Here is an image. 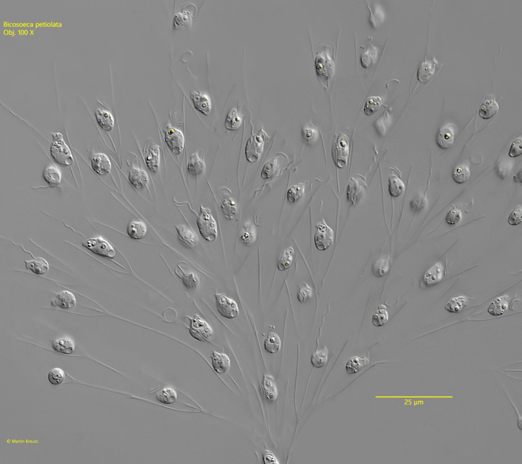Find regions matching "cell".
<instances>
[{
	"mask_svg": "<svg viewBox=\"0 0 522 464\" xmlns=\"http://www.w3.org/2000/svg\"><path fill=\"white\" fill-rule=\"evenodd\" d=\"M91 168L98 175L109 174L112 169L111 162L108 157L104 153H98L91 159Z\"/></svg>",
	"mask_w": 522,
	"mask_h": 464,
	"instance_id": "7c38bea8",
	"label": "cell"
},
{
	"mask_svg": "<svg viewBox=\"0 0 522 464\" xmlns=\"http://www.w3.org/2000/svg\"><path fill=\"white\" fill-rule=\"evenodd\" d=\"M32 261H25V267L27 270H30L36 275H43L49 270V264L46 260L42 257L35 258Z\"/></svg>",
	"mask_w": 522,
	"mask_h": 464,
	"instance_id": "ffe728a7",
	"label": "cell"
},
{
	"mask_svg": "<svg viewBox=\"0 0 522 464\" xmlns=\"http://www.w3.org/2000/svg\"><path fill=\"white\" fill-rule=\"evenodd\" d=\"M389 321V314L385 305L379 306L378 310L372 315V322L377 327L384 326Z\"/></svg>",
	"mask_w": 522,
	"mask_h": 464,
	"instance_id": "d590c367",
	"label": "cell"
},
{
	"mask_svg": "<svg viewBox=\"0 0 522 464\" xmlns=\"http://www.w3.org/2000/svg\"><path fill=\"white\" fill-rule=\"evenodd\" d=\"M461 219V212L456 208H451L446 217V221L451 225L458 223Z\"/></svg>",
	"mask_w": 522,
	"mask_h": 464,
	"instance_id": "7dc6e473",
	"label": "cell"
},
{
	"mask_svg": "<svg viewBox=\"0 0 522 464\" xmlns=\"http://www.w3.org/2000/svg\"><path fill=\"white\" fill-rule=\"evenodd\" d=\"M471 172L467 166H462L457 168L453 173V178L458 184H463L470 179Z\"/></svg>",
	"mask_w": 522,
	"mask_h": 464,
	"instance_id": "ee69618b",
	"label": "cell"
},
{
	"mask_svg": "<svg viewBox=\"0 0 522 464\" xmlns=\"http://www.w3.org/2000/svg\"><path fill=\"white\" fill-rule=\"evenodd\" d=\"M279 168L278 158H273L264 165L261 172V177L263 179L273 178L276 175Z\"/></svg>",
	"mask_w": 522,
	"mask_h": 464,
	"instance_id": "ab89813d",
	"label": "cell"
},
{
	"mask_svg": "<svg viewBox=\"0 0 522 464\" xmlns=\"http://www.w3.org/2000/svg\"><path fill=\"white\" fill-rule=\"evenodd\" d=\"M522 221V208L521 206H516L510 214L508 218L509 224L512 226H517Z\"/></svg>",
	"mask_w": 522,
	"mask_h": 464,
	"instance_id": "c3c4849f",
	"label": "cell"
},
{
	"mask_svg": "<svg viewBox=\"0 0 522 464\" xmlns=\"http://www.w3.org/2000/svg\"><path fill=\"white\" fill-rule=\"evenodd\" d=\"M443 274V266L438 263L427 270L423 276V280L427 286L433 285L442 280Z\"/></svg>",
	"mask_w": 522,
	"mask_h": 464,
	"instance_id": "484cf974",
	"label": "cell"
},
{
	"mask_svg": "<svg viewBox=\"0 0 522 464\" xmlns=\"http://www.w3.org/2000/svg\"><path fill=\"white\" fill-rule=\"evenodd\" d=\"M221 209L223 215L227 219L231 220L235 216L237 212V206L235 201L232 198L225 199L221 204Z\"/></svg>",
	"mask_w": 522,
	"mask_h": 464,
	"instance_id": "b9f144b4",
	"label": "cell"
},
{
	"mask_svg": "<svg viewBox=\"0 0 522 464\" xmlns=\"http://www.w3.org/2000/svg\"><path fill=\"white\" fill-rule=\"evenodd\" d=\"M242 122V116L239 109L232 108L228 113L225 126L230 131H237L241 126Z\"/></svg>",
	"mask_w": 522,
	"mask_h": 464,
	"instance_id": "83f0119b",
	"label": "cell"
},
{
	"mask_svg": "<svg viewBox=\"0 0 522 464\" xmlns=\"http://www.w3.org/2000/svg\"><path fill=\"white\" fill-rule=\"evenodd\" d=\"M469 304L468 297L459 296L451 299L446 304L445 308L451 313H457L460 312L464 307H467Z\"/></svg>",
	"mask_w": 522,
	"mask_h": 464,
	"instance_id": "f546056e",
	"label": "cell"
},
{
	"mask_svg": "<svg viewBox=\"0 0 522 464\" xmlns=\"http://www.w3.org/2000/svg\"><path fill=\"white\" fill-rule=\"evenodd\" d=\"M390 269V258L383 257L377 261L372 267V272L377 277H381L386 275Z\"/></svg>",
	"mask_w": 522,
	"mask_h": 464,
	"instance_id": "e575fe53",
	"label": "cell"
},
{
	"mask_svg": "<svg viewBox=\"0 0 522 464\" xmlns=\"http://www.w3.org/2000/svg\"><path fill=\"white\" fill-rule=\"evenodd\" d=\"M50 383L53 385H60L65 378L64 371L60 368L56 367L50 371L48 376Z\"/></svg>",
	"mask_w": 522,
	"mask_h": 464,
	"instance_id": "f6af8a7d",
	"label": "cell"
},
{
	"mask_svg": "<svg viewBox=\"0 0 522 464\" xmlns=\"http://www.w3.org/2000/svg\"><path fill=\"white\" fill-rule=\"evenodd\" d=\"M77 300L75 296L71 292L64 290L56 295L51 301L53 306L59 307L63 309H71L75 307Z\"/></svg>",
	"mask_w": 522,
	"mask_h": 464,
	"instance_id": "5bb4252c",
	"label": "cell"
},
{
	"mask_svg": "<svg viewBox=\"0 0 522 464\" xmlns=\"http://www.w3.org/2000/svg\"><path fill=\"white\" fill-rule=\"evenodd\" d=\"M189 319L191 321L190 332L191 336L198 341L210 342L213 331L209 324L197 314L195 315L194 318H189Z\"/></svg>",
	"mask_w": 522,
	"mask_h": 464,
	"instance_id": "277c9868",
	"label": "cell"
},
{
	"mask_svg": "<svg viewBox=\"0 0 522 464\" xmlns=\"http://www.w3.org/2000/svg\"><path fill=\"white\" fill-rule=\"evenodd\" d=\"M316 133L314 130L309 128H306L303 131V135L304 138L308 141L310 142L314 140L316 136Z\"/></svg>",
	"mask_w": 522,
	"mask_h": 464,
	"instance_id": "db71d44e",
	"label": "cell"
},
{
	"mask_svg": "<svg viewBox=\"0 0 522 464\" xmlns=\"http://www.w3.org/2000/svg\"><path fill=\"white\" fill-rule=\"evenodd\" d=\"M312 296V288L306 283L303 282L299 286L297 292V300L301 303H305L309 301Z\"/></svg>",
	"mask_w": 522,
	"mask_h": 464,
	"instance_id": "bcb514c9",
	"label": "cell"
},
{
	"mask_svg": "<svg viewBox=\"0 0 522 464\" xmlns=\"http://www.w3.org/2000/svg\"><path fill=\"white\" fill-rule=\"evenodd\" d=\"M370 362L368 357L354 356L347 362L345 368L348 374L355 375L362 371Z\"/></svg>",
	"mask_w": 522,
	"mask_h": 464,
	"instance_id": "603a6c76",
	"label": "cell"
},
{
	"mask_svg": "<svg viewBox=\"0 0 522 464\" xmlns=\"http://www.w3.org/2000/svg\"><path fill=\"white\" fill-rule=\"evenodd\" d=\"M305 184H298L292 186L287 193V198L289 202L294 203L301 199L305 194Z\"/></svg>",
	"mask_w": 522,
	"mask_h": 464,
	"instance_id": "f35d334b",
	"label": "cell"
},
{
	"mask_svg": "<svg viewBox=\"0 0 522 464\" xmlns=\"http://www.w3.org/2000/svg\"><path fill=\"white\" fill-rule=\"evenodd\" d=\"M360 188L361 187H359L357 184H354L353 183L352 184H351L348 187V199L353 204H356L358 197L360 196L361 190L362 191V188L361 189Z\"/></svg>",
	"mask_w": 522,
	"mask_h": 464,
	"instance_id": "f907efd6",
	"label": "cell"
},
{
	"mask_svg": "<svg viewBox=\"0 0 522 464\" xmlns=\"http://www.w3.org/2000/svg\"><path fill=\"white\" fill-rule=\"evenodd\" d=\"M178 240L185 247L193 249L197 247L200 241L191 226L184 225H176Z\"/></svg>",
	"mask_w": 522,
	"mask_h": 464,
	"instance_id": "9c48e42d",
	"label": "cell"
},
{
	"mask_svg": "<svg viewBox=\"0 0 522 464\" xmlns=\"http://www.w3.org/2000/svg\"><path fill=\"white\" fill-rule=\"evenodd\" d=\"M145 161L147 168L151 172L156 173L158 171L160 164V148L158 145L153 143L149 148Z\"/></svg>",
	"mask_w": 522,
	"mask_h": 464,
	"instance_id": "e0dca14e",
	"label": "cell"
},
{
	"mask_svg": "<svg viewBox=\"0 0 522 464\" xmlns=\"http://www.w3.org/2000/svg\"><path fill=\"white\" fill-rule=\"evenodd\" d=\"M82 246L92 253L109 260L113 259L116 256V252L113 246L102 237L89 238L82 244Z\"/></svg>",
	"mask_w": 522,
	"mask_h": 464,
	"instance_id": "3957f363",
	"label": "cell"
},
{
	"mask_svg": "<svg viewBox=\"0 0 522 464\" xmlns=\"http://www.w3.org/2000/svg\"><path fill=\"white\" fill-rule=\"evenodd\" d=\"M455 127L453 125L443 127L437 137L439 146L443 149H448L454 144L455 136Z\"/></svg>",
	"mask_w": 522,
	"mask_h": 464,
	"instance_id": "9a60e30c",
	"label": "cell"
},
{
	"mask_svg": "<svg viewBox=\"0 0 522 464\" xmlns=\"http://www.w3.org/2000/svg\"><path fill=\"white\" fill-rule=\"evenodd\" d=\"M210 358L212 367L216 373L225 374L229 370L231 367V361L227 355L213 351Z\"/></svg>",
	"mask_w": 522,
	"mask_h": 464,
	"instance_id": "2e32d148",
	"label": "cell"
},
{
	"mask_svg": "<svg viewBox=\"0 0 522 464\" xmlns=\"http://www.w3.org/2000/svg\"><path fill=\"white\" fill-rule=\"evenodd\" d=\"M439 64L434 58L432 61L425 60L419 66L417 71V78L422 83L430 81L435 75Z\"/></svg>",
	"mask_w": 522,
	"mask_h": 464,
	"instance_id": "4fadbf2b",
	"label": "cell"
},
{
	"mask_svg": "<svg viewBox=\"0 0 522 464\" xmlns=\"http://www.w3.org/2000/svg\"><path fill=\"white\" fill-rule=\"evenodd\" d=\"M157 398L162 403L171 404L177 400L178 394L174 389L166 387L158 394Z\"/></svg>",
	"mask_w": 522,
	"mask_h": 464,
	"instance_id": "836d02e7",
	"label": "cell"
},
{
	"mask_svg": "<svg viewBox=\"0 0 522 464\" xmlns=\"http://www.w3.org/2000/svg\"><path fill=\"white\" fill-rule=\"evenodd\" d=\"M522 154V139L520 137L515 139L510 149L509 156L512 158L520 156Z\"/></svg>",
	"mask_w": 522,
	"mask_h": 464,
	"instance_id": "681fc988",
	"label": "cell"
},
{
	"mask_svg": "<svg viewBox=\"0 0 522 464\" xmlns=\"http://www.w3.org/2000/svg\"><path fill=\"white\" fill-rule=\"evenodd\" d=\"M164 133L167 146L174 154L180 155L184 150L185 144L183 133L171 126H167L164 130Z\"/></svg>",
	"mask_w": 522,
	"mask_h": 464,
	"instance_id": "52a82bcc",
	"label": "cell"
},
{
	"mask_svg": "<svg viewBox=\"0 0 522 464\" xmlns=\"http://www.w3.org/2000/svg\"><path fill=\"white\" fill-rule=\"evenodd\" d=\"M265 134L264 132L261 131L252 135L248 140L246 146V156L249 162L255 163L262 155L266 138Z\"/></svg>",
	"mask_w": 522,
	"mask_h": 464,
	"instance_id": "5b68a950",
	"label": "cell"
},
{
	"mask_svg": "<svg viewBox=\"0 0 522 464\" xmlns=\"http://www.w3.org/2000/svg\"><path fill=\"white\" fill-rule=\"evenodd\" d=\"M95 115L98 125L103 131L107 132L113 131L115 121L113 115L109 111L99 108L95 111Z\"/></svg>",
	"mask_w": 522,
	"mask_h": 464,
	"instance_id": "ac0fdd59",
	"label": "cell"
},
{
	"mask_svg": "<svg viewBox=\"0 0 522 464\" xmlns=\"http://www.w3.org/2000/svg\"><path fill=\"white\" fill-rule=\"evenodd\" d=\"M295 251L293 248L289 247L283 253L277 264L279 270L283 271L288 269L292 265Z\"/></svg>",
	"mask_w": 522,
	"mask_h": 464,
	"instance_id": "8d00e7d4",
	"label": "cell"
},
{
	"mask_svg": "<svg viewBox=\"0 0 522 464\" xmlns=\"http://www.w3.org/2000/svg\"><path fill=\"white\" fill-rule=\"evenodd\" d=\"M316 231L314 236V243L317 249L320 251H325L333 244V231L326 224L325 220L316 226Z\"/></svg>",
	"mask_w": 522,
	"mask_h": 464,
	"instance_id": "ba28073f",
	"label": "cell"
},
{
	"mask_svg": "<svg viewBox=\"0 0 522 464\" xmlns=\"http://www.w3.org/2000/svg\"><path fill=\"white\" fill-rule=\"evenodd\" d=\"M127 232L129 237L135 240L143 238L147 233V227L141 221H132L128 224Z\"/></svg>",
	"mask_w": 522,
	"mask_h": 464,
	"instance_id": "7402d4cb",
	"label": "cell"
},
{
	"mask_svg": "<svg viewBox=\"0 0 522 464\" xmlns=\"http://www.w3.org/2000/svg\"><path fill=\"white\" fill-rule=\"evenodd\" d=\"M53 350L65 355H71L75 349L73 341L69 338H62L54 340L52 344Z\"/></svg>",
	"mask_w": 522,
	"mask_h": 464,
	"instance_id": "d4e9b609",
	"label": "cell"
},
{
	"mask_svg": "<svg viewBox=\"0 0 522 464\" xmlns=\"http://www.w3.org/2000/svg\"><path fill=\"white\" fill-rule=\"evenodd\" d=\"M190 209L194 213L197 217V225L201 236L209 242H213L218 235L216 222L212 215L211 210L208 208L200 207V212L197 214L190 207Z\"/></svg>",
	"mask_w": 522,
	"mask_h": 464,
	"instance_id": "6da1fadb",
	"label": "cell"
},
{
	"mask_svg": "<svg viewBox=\"0 0 522 464\" xmlns=\"http://www.w3.org/2000/svg\"><path fill=\"white\" fill-rule=\"evenodd\" d=\"M382 105V99L379 97H371L368 98L364 106V113L367 116L375 114L381 109Z\"/></svg>",
	"mask_w": 522,
	"mask_h": 464,
	"instance_id": "60d3db41",
	"label": "cell"
},
{
	"mask_svg": "<svg viewBox=\"0 0 522 464\" xmlns=\"http://www.w3.org/2000/svg\"><path fill=\"white\" fill-rule=\"evenodd\" d=\"M328 350L326 346L320 350L316 349L311 358L312 366L317 368L324 367L328 361Z\"/></svg>",
	"mask_w": 522,
	"mask_h": 464,
	"instance_id": "d6a6232c",
	"label": "cell"
},
{
	"mask_svg": "<svg viewBox=\"0 0 522 464\" xmlns=\"http://www.w3.org/2000/svg\"><path fill=\"white\" fill-rule=\"evenodd\" d=\"M190 97L196 110L204 116H208L212 110V103L210 98L200 91H193Z\"/></svg>",
	"mask_w": 522,
	"mask_h": 464,
	"instance_id": "8fae6325",
	"label": "cell"
},
{
	"mask_svg": "<svg viewBox=\"0 0 522 464\" xmlns=\"http://www.w3.org/2000/svg\"><path fill=\"white\" fill-rule=\"evenodd\" d=\"M177 267L179 271H175V272L177 276L182 280L185 287L188 289H193L196 288L198 284V279L196 276L191 272H185L179 266Z\"/></svg>",
	"mask_w": 522,
	"mask_h": 464,
	"instance_id": "1f68e13d",
	"label": "cell"
},
{
	"mask_svg": "<svg viewBox=\"0 0 522 464\" xmlns=\"http://www.w3.org/2000/svg\"><path fill=\"white\" fill-rule=\"evenodd\" d=\"M192 17L189 12L178 13L175 17L174 28L175 29L187 28L190 26Z\"/></svg>",
	"mask_w": 522,
	"mask_h": 464,
	"instance_id": "7bdbcfd3",
	"label": "cell"
},
{
	"mask_svg": "<svg viewBox=\"0 0 522 464\" xmlns=\"http://www.w3.org/2000/svg\"><path fill=\"white\" fill-rule=\"evenodd\" d=\"M281 346V340L277 334L273 332H269L264 343L265 350L271 354H275L280 350Z\"/></svg>",
	"mask_w": 522,
	"mask_h": 464,
	"instance_id": "f1b7e54d",
	"label": "cell"
},
{
	"mask_svg": "<svg viewBox=\"0 0 522 464\" xmlns=\"http://www.w3.org/2000/svg\"><path fill=\"white\" fill-rule=\"evenodd\" d=\"M511 168L512 167L510 163H501L497 168L499 176L502 179L507 178L511 172Z\"/></svg>",
	"mask_w": 522,
	"mask_h": 464,
	"instance_id": "816d5d0a",
	"label": "cell"
},
{
	"mask_svg": "<svg viewBox=\"0 0 522 464\" xmlns=\"http://www.w3.org/2000/svg\"><path fill=\"white\" fill-rule=\"evenodd\" d=\"M510 300L508 296H503L493 301L489 306L488 311L494 316H500L508 310Z\"/></svg>",
	"mask_w": 522,
	"mask_h": 464,
	"instance_id": "4316f807",
	"label": "cell"
},
{
	"mask_svg": "<svg viewBox=\"0 0 522 464\" xmlns=\"http://www.w3.org/2000/svg\"><path fill=\"white\" fill-rule=\"evenodd\" d=\"M50 153L54 161L63 167L71 165L73 159L69 147L60 133L53 134V142L50 147Z\"/></svg>",
	"mask_w": 522,
	"mask_h": 464,
	"instance_id": "7a4b0ae2",
	"label": "cell"
},
{
	"mask_svg": "<svg viewBox=\"0 0 522 464\" xmlns=\"http://www.w3.org/2000/svg\"><path fill=\"white\" fill-rule=\"evenodd\" d=\"M128 180L132 187L136 190L148 189L149 177L142 169L133 166L129 172Z\"/></svg>",
	"mask_w": 522,
	"mask_h": 464,
	"instance_id": "30bf717a",
	"label": "cell"
},
{
	"mask_svg": "<svg viewBox=\"0 0 522 464\" xmlns=\"http://www.w3.org/2000/svg\"><path fill=\"white\" fill-rule=\"evenodd\" d=\"M263 460L265 464H277L279 463L271 452L265 450L262 453Z\"/></svg>",
	"mask_w": 522,
	"mask_h": 464,
	"instance_id": "f5cc1de1",
	"label": "cell"
},
{
	"mask_svg": "<svg viewBox=\"0 0 522 464\" xmlns=\"http://www.w3.org/2000/svg\"><path fill=\"white\" fill-rule=\"evenodd\" d=\"M263 388L265 393L266 398L270 401H274L277 396V391L274 378L265 376L263 381Z\"/></svg>",
	"mask_w": 522,
	"mask_h": 464,
	"instance_id": "74e56055",
	"label": "cell"
},
{
	"mask_svg": "<svg viewBox=\"0 0 522 464\" xmlns=\"http://www.w3.org/2000/svg\"><path fill=\"white\" fill-rule=\"evenodd\" d=\"M44 180L50 188H53L61 184L62 181V173L57 167L50 165L45 169L43 173Z\"/></svg>",
	"mask_w": 522,
	"mask_h": 464,
	"instance_id": "cb8c5ba5",
	"label": "cell"
},
{
	"mask_svg": "<svg viewBox=\"0 0 522 464\" xmlns=\"http://www.w3.org/2000/svg\"><path fill=\"white\" fill-rule=\"evenodd\" d=\"M205 169L206 164L203 159L199 156L197 151L193 154L188 164V171L190 175L198 177L204 172Z\"/></svg>",
	"mask_w": 522,
	"mask_h": 464,
	"instance_id": "44dd1931",
	"label": "cell"
},
{
	"mask_svg": "<svg viewBox=\"0 0 522 464\" xmlns=\"http://www.w3.org/2000/svg\"><path fill=\"white\" fill-rule=\"evenodd\" d=\"M499 110V105L495 99L487 97L480 107L479 115L484 120H489L495 116Z\"/></svg>",
	"mask_w": 522,
	"mask_h": 464,
	"instance_id": "d6986e66",
	"label": "cell"
},
{
	"mask_svg": "<svg viewBox=\"0 0 522 464\" xmlns=\"http://www.w3.org/2000/svg\"><path fill=\"white\" fill-rule=\"evenodd\" d=\"M405 191L403 182L395 175H391L389 179V192L394 198L400 196Z\"/></svg>",
	"mask_w": 522,
	"mask_h": 464,
	"instance_id": "4dcf8cb0",
	"label": "cell"
},
{
	"mask_svg": "<svg viewBox=\"0 0 522 464\" xmlns=\"http://www.w3.org/2000/svg\"><path fill=\"white\" fill-rule=\"evenodd\" d=\"M514 181L516 182L521 183V182H522V171H520L519 173H518L514 177Z\"/></svg>",
	"mask_w": 522,
	"mask_h": 464,
	"instance_id": "11a10c76",
	"label": "cell"
},
{
	"mask_svg": "<svg viewBox=\"0 0 522 464\" xmlns=\"http://www.w3.org/2000/svg\"><path fill=\"white\" fill-rule=\"evenodd\" d=\"M217 311L221 316L227 319H234L239 315L237 303L228 298L225 293L214 294Z\"/></svg>",
	"mask_w": 522,
	"mask_h": 464,
	"instance_id": "8992f818",
	"label": "cell"
}]
</instances>
